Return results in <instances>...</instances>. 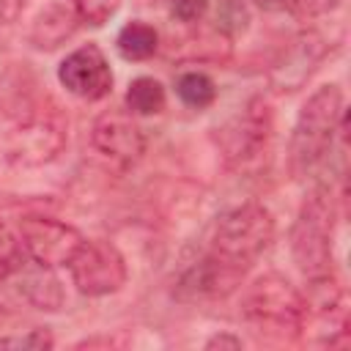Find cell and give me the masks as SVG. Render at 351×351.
Wrapping results in <instances>:
<instances>
[{
    "mask_svg": "<svg viewBox=\"0 0 351 351\" xmlns=\"http://www.w3.org/2000/svg\"><path fill=\"white\" fill-rule=\"evenodd\" d=\"M69 3L80 14V19L93 27H101L104 22H110L121 8V0H69Z\"/></svg>",
    "mask_w": 351,
    "mask_h": 351,
    "instance_id": "obj_20",
    "label": "cell"
},
{
    "mask_svg": "<svg viewBox=\"0 0 351 351\" xmlns=\"http://www.w3.org/2000/svg\"><path fill=\"white\" fill-rule=\"evenodd\" d=\"M80 25L82 19L69 0H52L36 14L30 25V44L36 49H55L63 41H69Z\"/></svg>",
    "mask_w": 351,
    "mask_h": 351,
    "instance_id": "obj_14",
    "label": "cell"
},
{
    "mask_svg": "<svg viewBox=\"0 0 351 351\" xmlns=\"http://www.w3.org/2000/svg\"><path fill=\"white\" fill-rule=\"evenodd\" d=\"M326 55V44L318 33H302L271 69V85L277 90H299Z\"/></svg>",
    "mask_w": 351,
    "mask_h": 351,
    "instance_id": "obj_12",
    "label": "cell"
},
{
    "mask_svg": "<svg viewBox=\"0 0 351 351\" xmlns=\"http://www.w3.org/2000/svg\"><path fill=\"white\" fill-rule=\"evenodd\" d=\"M343 0H288V8L302 19H318L332 14Z\"/></svg>",
    "mask_w": 351,
    "mask_h": 351,
    "instance_id": "obj_23",
    "label": "cell"
},
{
    "mask_svg": "<svg viewBox=\"0 0 351 351\" xmlns=\"http://www.w3.org/2000/svg\"><path fill=\"white\" fill-rule=\"evenodd\" d=\"M274 239V217L261 203H241L225 211L211 233V252L250 269L271 244Z\"/></svg>",
    "mask_w": 351,
    "mask_h": 351,
    "instance_id": "obj_3",
    "label": "cell"
},
{
    "mask_svg": "<svg viewBox=\"0 0 351 351\" xmlns=\"http://www.w3.org/2000/svg\"><path fill=\"white\" fill-rule=\"evenodd\" d=\"M16 228H19L27 258H33L44 266H52V269L69 266L85 241V236L74 225L60 222L55 217H44V214L19 217Z\"/></svg>",
    "mask_w": 351,
    "mask_h": 351,
    "instance_id": "obj_6",
    "label": "cell"
},
{
    "mask_svg": "<svg viewBox=\"0 0 351 351\" xmlns=\"http://www.w3.org/2000/svg\"><path fill=\"white\" fill-rule=\"evenodd\" d=\"M27 261L19 228L11 225L3 214H0V282H8Z\"/></svg>",
    "mask_w": 351,
    "mask_h": 351,
    "instance_id": "obj_17",
    "label": "cell"
},
{
    "mask_svg": "<svg viewBox=\"0 0 351 351\" xmlns=\"http://www.w3.org/2000/svg\"><path fill=\"white\" fill-rule=\"evenodd\" d=\"M247 269L214 255L211 250L206 255H200L197 261H192L181 277L176 280V299L181 302H211V299H222L230 291H236V285L244 280Z\"/></svg>",
    "mask_w": 351,
    "mask_h": 351,
    "instance_id": "obj_10",
    "label": "cell"
},
{
    "mask_svg": "<svg viewBox=\"0 0 351 351\" xmlns=\"http://www.w3.org/2000/svg\"><path fill=\"white\" fill-rule=\"evenodd\" d=\"M55 340L47 329H30L22 337H0V348H30V351H44L52 348Z\"/></svg>",
    "mask_w": 351,
    "mask_h": 351,
    "instance_id": "obj_22",
    "label": "cell"
},
{
    "mask_svg": "<svg viewBox=\"0 0 351 351\" xmlns=\"http://www.w3.org/2000/svg\"><path fill=\"white\" fill-rule=\"evenodd\" d=\"M176 93L189 110H206L217 99V85L203 71H184L176 80Z\"/></svg>",
    "mask_w": 351,
    "mask_h": 351,
    "instance_id": "obj_18",
    "label": "cell"
},
{
    "mask_svg": "<svg viewBox=\"0 0 351 351\" xmlns=\"http://www.w3.org/2000/svg\"><path fill=\"white\" fill-rule=\"evenodd\" d=\"M343 118V90L335 82L321 85L307 96L288 143V167L293 178H307L318 173V167L332 154L335 134L340 132Z\"/></svg>",
    "mask_w": 351,
    "mask_h": 351,
    "instance_id": "obj_1",
    "label": "cell"
},
{
    "mask_svg": "<svg viewBox=\"0 0 351 351\" xmlns=\"http://www.w3.org/2000/svg\"><path fill=\"white\" fill-rule=\"evenodd\" d=\"M335 195L326 184L315 186L291 228V258L304 280L332 274V244H335Z\"/></svg>",
    "mask_w": 351,
    "mask_h": 351,
    "instance_id": "obj_2",
    "label": "cell"
},
{
    "mask_svg": "<svg viewBox=\"0 0 351 351\" xmlns=\"http://www.w3.org/2000/svg\"><path fill=\"white\" fill-rule=\"evenodd\" d=\"M66 145L63 126L49 115L30 112L5 140V156L16 167H38L52 162Z\"/></svg>",
    "mask_w": 351,
    "mask_h": 351,
    "instance_id": "obj_8",
    "label": "cell"
},
{
    "mask_svg": "<svg viewBox=\"0 0 351 351\" xmlns=\"http://www.w3.org/2000/svg\"><path fill=\"white\" fill-rule=\"evenodd\" d=\"M241 313L250 324L266 332L299 335L304 318V296L302 291L282 274H261L250 282L241 296Z\"/></svg>",
    "mask_w": 351,
    "mask_h": 351,
    "instance_id": "obj_4",
    "label": "cell"
},
{
    "mask_svg": "<svg viewBox=\"0 0 351 351\" xmlns=\"http://www.w3.org/2000/svg\"><path fill=\"white\" fill-rule=\"evenodd\" d=\"M115 47L123 60H148L159 49V33L154 25H148L143 19H132L118 30Z\"/></svg>",
    "mask_w": 351,
    "mask_h": 351,
    "instance_id": "obj_15",
    "label": "cell"
},
{
    "mask_svg": "<svg viewBox=\"0 0 351 351\" xmlns=\"http://www.w3.org/2000/svg\"><path fill=\"white\" fill-rule=\"evenodd\" d=\"M11 280L16 282L19 296H22L27 304H33L36 310L55 313V310L63 307L66 293H63V285H60V280H58V274H55L52 266H44V263L27 258L25 266H22Z\"/></svg>",
    "mask_w": 351,
    "mask_h": 351,
    "instance_id": "obj_13",
    "label": "cell"
},
{
    "mask_svg": "<svg viewBox=\"0 0 351 351\" xmlns=\"http://www.w3.org/2000/svg\"><path fill=\"white\" fill-rule=\"evenodd\" d=\"M58 80L69 93L85 101H99L112 90L110 60L96 44H85L69 52L58 66Z\"/></svg>",
    "mask_w": 351,
    "mask_h": 351,
    "instance_id": "obj_11",
    "label": "cell"
},
{
    "mask_svg": "<svg viewBox=\"0 0 351 351\" xmlns=\"http://www.w3.org/2000/svg\"><path fill=\"white\" fill-rule=\"evenodd\" d=\"M269 137L271 112L263 99H250L247 107L219 129L217 145L228 165H247L266 151Z\"/></svg>",
    "mask_w": 351,
    "mask_h": 351,
    "instance_id": "obj_7",
    "label": "cell"
},
{
    "mask_svg": "<svg viewBox=\"0 0 351 351\" xmlns=\"http://www.w3.org/2000/svg\"><path fill=\"white\" fill-rule=\"evenodd\" d=\"M250 25V8L244 0H217V11H214V27L225 36L233 38L239 33H244Z\"/></svg>",
    "mask_w": 351,
    "mask_h": 351,
    "instance_id": "obj_19",
    "label": "cell"
},
{
    "mask_svg": "<svg viewBox=\"0 0 351 351\" xmlns=\"http://www.w3.org/2000/svg\"><path fill=\"white\" fill-rule=\"evenodd\" d=\"M71 282L85 296H110L123 288L126 282V261L121 250L104 239L82 241L77 255L69 263Z\"/></svg>",
    "mask_w": 351,
    "mask_h": 351,
    "instance_id": "obj_5",
    "label": "cell"
},
{
    "mask_svg": "<svg viewBox=\"0 0 351 351\" xmlns=\"http://www.w3.org/2000/svg\"><path fill=\"white\" fill-rule=\"evenodd\" d=\"M167 11L181 25H195L206 16L208 0H167Z\"/></svg>",
    "mask_w": 351,
    "mask_h": 351,
    "instance_id": "obj_21",
    "label": "cell"
},
{
    "mask_svg": "<svg viewBox=\"0 0 351 351\" xmlns=\"http://www.w3.org/2000/svg\"><path fill=\"white\" fill-rule=\"evenodd\" d=\"M165 85L154 77H137L126 88V110L134 115H156L165 110Z\"/></svg>",
    "mask_w": 351,
    "mask_h": 351,
    "instance_id": "obj_16",
    "label": "cell"
},
{
    "mask_svg": "<svg viewBox=\"0 0 351 351\" xmlns=\"http://www.w3.org/2000/svg\"><path fill=\"white\" fill-rule=\"evenodd\" d=\"M90 145L115 167H132L145 151V134L129 110H104L90 126Z\"/></svg>",
    "mask_w": 351,
    "mask_h": 351,
    "instance_id": "obj_9",
    "label": "cell"
},
{
    "mask_svg": "<svg viewBox=\"0 0 351 351\" xmlns=\"http://www.w3.org/2000/svg\"><path fill=\"white\" fill-rule=\"evenodd\" d=\"M244 343H241V337H233V335H214V337H208L206 340V348L211 351V348H230V351H236V348H241Z\"/></svg>",
    "mask_w": 351,
    "mask_h": 351,
    "instance_id": "obj_24",
    "label": "cell"
}]
</instances>
